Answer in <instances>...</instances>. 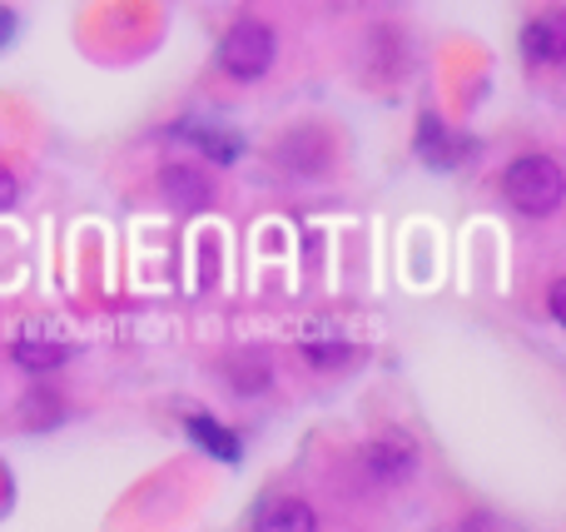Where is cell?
Wrapping results in <instances>:
<instances>
[{
  "mask_svg": "<svg viewBox=\"0 0 566 532\" xmlns=\"http://www.w3.org/2000/svg\"><path fill=\"white\" fill-rule=\"evenodd\" d=\"M259 532H313L318 528V513H313L308 503H298V498H274V503L259 508Z\"/></svg>",
  "mask_w": 566,
  "mask_h": 532,
  "instance_id": "cell-9",
  "label": "cell"
},
{
  "mask_svg": "<svg viewBox=\"0 0 566 532\" xmlns=\"http://www.w3.org/2000/svg\"><path fill=\"white\" fill-rule=\"evenodd\" d=\"M328 155L333 149H328V139H323V129H289L274 149L279 165L298 179H318L323 169H328Z\"/></svg>",
  "mask_w": 566,
  "mask_h": 532,
  "instance_id": "cell-4",
  "label": "cell"
},
{
  "mask_svg": "<svg viewBox=\"0 0 566 532\" xmlns=\"http://www.w3.org/2000/svg\"><path fill=\"white\" fill-rule=\"evenodd\" d=\"M562 294H566V289L552 284V319H562Z\"/></svg>",
  "mask_w": 566,
  "mask_h": 532,
  "instance_id": "cell-16",
  "label": "cell"
},
{
  "mask_svg": "<svg viewBox=\"0 0 566 532\" xmlns=\"http://www.w3.org/2000/svg\"><path fill=\"white\" fill-rule=\"evenodd\" d=\"M189 438H195L199 448H209V453H219L224 463H234V458H239V438L224 434L219 424H209V418H199V414L189 418Z\"/></svg>",
  "mask_w": 566,
  "mask_h": 532,
  "instance_id": "cell-12",
  "label": "cell"
},
{
  "mask_svg": "<svg viewBox=\"0 0 566 532\" xmlns=\"http://www.w3.org/2000/svg\"><path fill=\"white\" fill-rule=\"evenodd\" d=\"M189 139H195V145L205 149V155L214 159V165H234V159H239V149H244L234 135H229V129H195V135H189Z\"/></svg>",
  "mask_w": 566,
  "mask_h": 532,
  "instance_id": "cell-13",
  "label": "cell"
},
{
  "mask_svg": "<svg viewBox=\"0 0 566 532\" xmlns=\"http://www.w3.org/2000/svg\"><path fill=\"white\" fill-rule=\"evenodd\" d=\"M229 384H234V394H264L269 384H274V374H269V364L259 354H249V358H234L229 364Z\"/></svg>",
  "mask_w": 566,
  "mask_h": 532,
  "instance_id": "cell-11",
  "label": "cell"
},
{
  "mask_svg": "<svg viewBox=\"0 0 566 532\" xmlns=\"http://www.w3.org/2000/svg\"><path fill=\"white\" fill-rule=\"evenodd\" d=\"M10 354H15V364L30 368V374H50V368L65 364L70 348L60 344L55 334H45V328H25V334L15 338V348H10Z\"/></svg>",
  "mask_w": 566,
  "mask_h": 532,
  "instance_id": "cell-8",
  "label": "cell"
},
{
  "mask_svg": "<svg viewBox=\"0 0 566 532\" xmlns=\"http://www.w3.org/2000/svg\"><path fill=\"white\" fill-rule=\"evenodd\" d=\"M363 473L382 488H398L418 473V448L402 444V438H382V444H368L363 448Z\"/></svg>",
  "mask_w": 566,
  "mask_h": 532,
  "instance_id": "cell-5",
  "label": "cell"
},
{
  "mask_svg": "<svg viewBox=\"0 0 566 532\" xmlns=\"http://www.w3.org/2000/svg\"><path fill=\"white\" fill-rule=\"evenodd\" d=\"M418 155L428 159L432 169H458L462 159L472 155V145L458 135V129H442L432 115H422V125H418Z\"/></svg>",
  "mask_w": 566,
  "mask_h": 532,
  "instance_id": "cell-6",
  "label": "cell"
},
{
  "mask_svg": "<svg viewBox=\"0 0 566 532\" xmlns=\"http://www.w3.org/2000/svg\"><path fill=\"white\" fill-rule=\"evenodd\" d=\"M274 55H279V40H274V30H269L264 20H239V25L219 40V70H224L229 80L269 75Z\"/></svg>",
  "mask_w": 566,
  "mask_h": 532,
  "instance_id": "cell-2",
  "label": "cell"
},
{
  "mask_svg": "<svg viewBox=\"0 0 566 532\" xmlns=\"http://www.w3.org/2000/svg\"><path fill=\"white\" fill-rule=\"evenodd\" d=\"M303 354H308L313 368H338L343 358H348V338H343L338 328H308V334H303Z\"/></svg>",
  "mask_w": 566,
  "mask_h": 532,
  "instance_id": "cell-10",
  "label": "cell"
},
{
  "mask_svg": "<svg viewBox=\"0 0 566 532\" xmlns=\"http://www.w3.org/2000/svg\"><path fill=\"white\" fill-rule=\"evenodd\" d=\"M522 55H527L532 65H557V60L566 55V35H562V15H557V10L527 20V30H522Z\"/></svg>",
  "mask_w": 566,
  "mask_h": 532,
  "instance_id": "cell-7",
  "label": "cell"
},
{
  "mask_svg": "<svg viewBox=\"0 0 566 532\" xmlns=\"http://www.w3.org/2000/svg\"><path fill=\"white\" fill-rule=\"evenodd\" d=\"M159 195L179 209V215H199L214 205V179L195 165H165L159 169Z\"/></svg>",
  "mask_w": 566,
  "mask_h": 532,
  "instance_id": "cell-3",
  "label": "cell"
},
{
  "mask_svg": "<svg viewBox=\"0 0 566 532\" xmlns=\"http://www.w3.org/2000/svg\"><path fill=\"white\" fill-rule=\"evenodd\" d=\"M10 40H15V10H6V6H0V50H6Z\"/></svg>",
  "mask_w": 566,
  "mask_h": 532,
  "instance_id": "cell-15",
  "label": "cell"
},
{
  "mask_svg": "<svg viewBox=\"0 0 566 532\" xmlns=\"http://www.w3.org/2000/svg\"><path fill=\"white\" fill-rule=\"evenodd\" d=\"M15 195H20L15 175H10V169H0V209H10V205H15Z\"/></svg>",
  "mask_w": 566,
  "mask_h": 532,
  "instance_id": "cell-14",
  "label": "cell"
},
{
  "mask_svg": "<svg viewBox=\"0 0 566 532\" xmlns=\"http://www.w3.org/2000/svg\"><path fill=\"white\" fill-rule=\"evenodd\" d=\"M502 199H507L517 215H527V219L557 215L562 199H566L562 165L552 155H522V159H512L507 175H502Z\"/></svg>",
  "mask_w": 566,
  "mask_h": 532,
  "instance_id": "cell-1",
  "label": "cell"
}]
</instances>
